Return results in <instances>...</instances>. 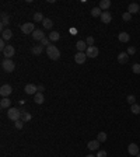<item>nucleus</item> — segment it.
Instances as JSON below:
<instances>
[{
  "mask_svg": "<svg viewBox=\"0 0 140 157\" xmlns=\"http://www.w3.org/2000/svg\"><path fill=\"white\" fill-rule=\"evenodd\" d=\"M42 45H37V46H34L32 49H31V52H32V55H35V56H38V55H41L42 53Z\"/></svg>",
  "mask_w": 140,
  "mask_h": 157,
  "instance_id": "nucleus-26",
  "label": "nucleus"
},
{
  "mask_svg": "<svg viewBox=\"0 0 140 157\" xmlns=\"http://www.w3.org/2000/svg\"><path fill=\"white\" fill-rule=\"evenodd\" d=\"M46 55L49 56V59L57 60V59L60 58V51H59L55 45H49V46L46 48Z\"/></svg>",
  "mask_w": 140,
  "mask_h": 157,
  "instance_id": "nucleus-1",
  "label": "nucleus"
},
{
  "mask_svg": "<svg viewBox=\"0 0 140 157\" xmlns=\"http://www.w3.org/2000/svg\"><path fill=\"white\" fill-rule=\"evenodd\" d=\"M118 39H119V41H120V42H129V39H130V35H129V34H128V32L122 31V32H119Z\"/></svg>",
  "mask_w": 140,
  "mask_h": 157,
  "instance_id": "nucleus-17",
  "label": "nucleus"
},
{
  "mask_svg": "<svg viewBox=\"0 0 140 157\" xmlns=\"http://www.w3.org/2000/svg\"><path fill=\"white\" fill-rule=\"evenodd\" d=\"M101 14H102V10H101L99 7H94V9L91 10V16H93V17H101Z\"/></svg>",
  "mask_w": 140,
  "mask_h": 157,
  "instance_id": "nucleus-28",
  "label": "nucleus"
},
{
  "mask_svg": "<svg viewBox=\"0 0 140 157\" xmlns=\"http://www.w3.org/2000/svg\"><path fill=\"white\" fill-rule=\"evenodd\" d=\"M86 43L88 45V46H93V43H94V38H93V37H87Z\"/></svg>",
  "mask_w": 140,
  "mask_h": 157,
  "instance_id": "nucleus-36",
  "label": "nucleus"
},
{
  "mask_svg": "<svg viewBox=\"0 0 140 157\" xmlns=\"http://www.w3.org/2000/svg\"><path fill=\"white\" fill-rule=\"evenodd\" d=\"M132 72L136 74H140V63H135V65L132 66Z\"/></svg>",
  "mask_w": 140,
  "mask_h": 157,
  "instance_id": "nucleus-32",
  "label": "nucleus"
},
{
  "mask_svg": "<svg viewBox=\"0 0 140 157\" xmlns=\"http://www.w3.org/2000/svg\"><path fill=\"white\" fill-rule=\"evenodd\" d=\"M14 53H16V49H14V46H11V45H7V46L4 48V51H3V56H6V59H10L11 56H14Z\"/></svg>",
  "mask_w": 140,
  "mask_h": 157,
  "instance_id": "nucleus-8",
  "label": "nucleus"
},
{
  "mask_svg": "<svg viewBox=\"0 0 140 157\" xmlns=\"http://www.w3.org/2000/svg\"><path fill=\"white\" fill-rule=\"evenodd\" d=\"M42 25L45 30H51V28L53 27V21L51 20V18H45V20L42 21Z\"/></svg>",
  "mask_w": 140,
  "mask_h": 157,
  "instance_id": "nucleus-25",
  "label": "nucleus"
},
{
  "mask_svg": "<svg viewBox=\"0 0 140 157\" xmlns=\"http://www.w3.org/2000/svg\"><path fill=\"white\" fill-rule=\"evenodd\" d=\"M11 101L9 97H4V98H1V101H0V107L1 108H11Z\"/></svg>",
  "mask_w": 140,
  "mask_h": 157,
  "instance_id": "nucleus-21",
  "label": "nucleus"
},
{
  "mask_svg": "<svg viewBox=\"0 0 140 157\" xmlns=\"http://www.w3.org/2000/svg\"><path fill=\"white\" fill-rule=\"evenodd\" d=\"M35 30H37V28H35L34 22H25V24H22L21 25L22 34H32Z\"/></svg>",
  "mask_w": 140,
  "mask_h": 157,
  "instance_id": "nucleus-5",
  "label": "nucleus"
},
{
  "mask_svg": "<svg viewBox=\"0 0 140 157\" xmlns=\"http://www.w3.org/2000/svg\"><path fill=\"white\" fill-rule=\"evenodd\" d=\"M136 157H140V153H139V154H137V156H136Z\"/></svg>",
  "mask_w": 140,
  "mask_h": 157,
  "instance_id": "nucleus-42",
  "label": "nucleus"
},
{
  "mask_svg": "<svg viewBox=\"0 0 140 157\" xmlns=\"http://www.w3.org/2000/svg\"><path fill=\"white\" fill-rule=\"evenodd\" d=\"M130 112H132V114H135V115H139V114H140V105L139 104L130 105Z\"/></svg>",
  "mask_w": 140,
  "mask_h": 157,
  "instance_id": "nucleus-27",
  "label": "nucleus"
},
{
  "mask_svg": "<svg viewBox=\"0 0 140 157\" xmlns=\"http://www.w3.org/2000/svg\"><path fill=\"white\" fill-rule=\"evenodd\" d=\"M6 46H7V45H6V41H4V39H0V49H1V52L4 51Z\"/></svg>",
  "mask_w": 140,
  "mask_h": 157,
  "instance_id": "nucleus-39",
  "label": "nucleus"
},
{
  "mask_svg": "<svg viewBox=\"0 0 140 157\" xmlns=\"http://www.w3.org/2000/svg\"><path fill=\"white\" fill-rule=\"evenodd\" d=\"M98 7H99L101 10L107 11L108 9L111 7V0H101V1H99V4H98Z\"/></svg>",
  "mask_w": 140,
  "mask_h": 157,
  "instance_id": "nucleus-16",
  "label": "nucleus"
},
{
  "mask_svg": "<svg viewBox=\"0 0 140 157\" xmlns=\"http://www.w3.org/2000/svg\"><path fill=\"white\" fill-rule=\"evenodd\" d=\"M43 90H45L43 86H38V91H39V93H43Z\"/></svg>",
  "mask_w": 140,
  "mask_h": 157,
  "instance_id": "nucleus-40",
  "label": "nucleus"
},
{
  "mask_svg": "<svg viewBox=\"0 0 140 157\" xmlns=\"http://www.w3.org/2000/svg\"><path fill=\"white\" fill-rule=\"evenodd\" d=\"M13 93V87H11L10 84H3L1 87H0V95L4 98V97H9V95Z\"/></svg>",
  "mask_w": 140,
  "mask_h": 157,
  "instance_id": "nucleus-4",
  "label": "nucleus"
},
{
  "mask_svg": "<svg viewBox=\"0 0 140 157\" xmlns=\"http://www.w3.org/2000/svg\"><path fill=\"white\" fill-rule=\"evenodd\" d=\"M31 118H32V115L30 114V112H25L24 109H21V119L22 122H28V121H31Z\"/></svg>",
  "mask_w": 140,
  "mask_h": 157,
  "instance_id": "nucleus-23",
  "label": "nucleus"
},
{
  "mask_svg": "<svg viewBox=\"0 0 140 157\" xmlns=\"http://www.w3.org/2000/svg\"><path fill=\"white\" fill-rule=\"evenodd\" d=\"M34 101H35V104H43V101H45V97H43L42 93H37V94L34 95Z\"/></svg>",
  "mask_w": 140,
  "mask_h": 157,
  "instance_id": "nucleus-20",
  "label": "nucleus"
},
{
  "mask_svg": "<svg viewBox=\"0 0 140 157\" xmlns=\"http://www.w3.org/2000/svg\"><path fill=\"white\" fill-rule=\"evenodd\" d=\"M101 21L104 22V24H109L111 21H112V16H111V13L109 11H102V14H101Z\"/></svg>",
  "mask_w": 140,
  "mask_h": 157,
  "instance_id": "nucleus-11",
  "label": "nucleus"
},
{
  "mask_svg": "<svg viewBox=\"0 0 140 157\" xmlns=\"http://www.w3.org/2000/svg\"><path fill=\"white\" fill-rule=\"evenodd\" d=\"M128 11H129L130 14H136V13L140 11V6L137 3H130L129 7H128Z\"/></svg>",
  "mask_w": 140,
  "mask_h": 157,
  "instance_id": "nucleus-13",
  "label": "nucleus"
},
{
  "mask_svg": "<svg viewBox=\"0 0 140 157\" xmlns=\"http://www.w3.org/2000/svg\"><path fill=\"white\" fill-rule=\"evenodd\" d=\"M7 24H10V17H9L6 13H3V14H1V24H0V27H1V32L4 31V27H6Z\"/></svg>",
  "mask_w": 140,
  "mask_h": 157,
  "instance_id": "nucleus-12",
  "label": "nucleus"
},
{
  "mask_svg": "<svg viewBox=\"0 0 140 157\" xmlns=\"http://www.w3.org/2000/svg\"><path fill=\"white\" fill-rule=\"evenodd\" d=\"M48 38H49V41H51V42H56V41H59L60 34H59L57 31H52L51 34H49V37H48Z\"/></svg>",
  "mask_w": 140,
  "mask_h": 157,
  "instance_id": "nucleus-22",
  "label": "nucleus"
},
{
  "mask_svg": "<svg viewBox=\"0 0 140 157\" xmlns=\"http://www.w3.org/2000/svg\"><path fill=\"white\" fill-rule=\"evenodd\" d=\"M98 53H99V51H98L97 46H94V45H93V46H88V48H87V51H86L87 58H91V59L97 58Z\"/></svg>",
  "mask_w": 140,
  "mask_h": 157,
  "instance_id": "nucleus-6",
  "label": "nucleus"
},
{
  "mask_svg": "<svg viewBox=\"0 0 140 157\" xmlns=\"http://www.w3.org/2000/svg\"><path fill=\"white\" fill-rule=\"evenodd\" d=\"M32 38L37 39V41H42L43 38H45V34L42 32V30H35L32 32Z\"/></svg>",
  "mask_w": 140,
  "mask_h": 157,
  "instance_id": "nucleus-14",
  "label": "nucleus"
},
{
  "mask_svg": "<svg viewBox=\"0 0 140 157\" xmlns=\"http://www.w3.org/2000/svg\"><path fill=\"white\" fill-rule=\"evenodd\" d=\"M97 140L99 142V143L105 142V140H107V133H105V132H99V133L97 135Z\"/></svg>",
  "mask_w": 140,
  "mask_h": 157,
  "instance_id": "nucleus-30",
  "label": "nucleus"
},
{
  "mask_svg": "<svg viewBox=\"0 0 140 157\" xmlns=\"http://www.w3.org/2000/svg\"><path fill=\"white\" fill-rule=\"evenodd\" d=\"M126 101H128V103H129L130 105L136 104V97H135V95H133V94H129V95H128V97H126Z\"/></svg>",
  "mask_w": 140,
  "mask_h": 157,
  "instance_id": "nucleus-31",
  "label": "nucleus"
},
{
  "mask_svg": "<svg viewBox=\"0 0 140 157\" xmlns=\"http://www.w3.org/2000/svg\"><path fill=\"white\" fill-rule=\"evenodd\" d=\"M95 157H107V152H105V150H99Z\"/></svg>",
  "mask_w": 140,
  "mask_h": 157,
  "instance_id": "nucleus-37",
  "label": "nucleus"
},
{
  "mask_svg": "<svg viewBox=\"0 0 140 157\" xmlns=\"http://www.w3.org/2000/svg\"><path fill=\"white\" fill-rule=\"evenodd\" d=\"M1 67H3L4 72L11 73V72H14V69H16V63L13 62L11 59H3V62H1Z\"/></svg>",
  "mask_w": 140,
  "mask_h": 157,
  "instance_id": "nucleus-3",
  "label": "nucleus"
},
{
  "mask_svg": "<svg viewBox=\"0 0 140 157\" xmlns=\"http://www.w3.org/2000/svg\"><path fill=\"white\" fill-rule=\"evenodd\" d=\"M41 45H48V46H49V45H51V41H49V38H43L42 41H41Z\"/></svg>",
  "mask_w": 140,
  "mask_h": 157,
  "instance_id": "nucleus-38",
  "label": "nucleus"
},
{
  "mask_svg": "<svg viewBox=\"0 0 140 157\" xmlns=\"http://www.w3.org/2000/svg\"><path fill=\"white\" fill-rule=\"evenodd\" d=\"M76 48H77V51H78V52H84V51H87L86 41H77V43H76Z\"/></svg>",
  "mask_w": 140,
  "mask_h": 157,
  "instance_id": "nucleus-19",
  "label": "nucleus"
},
{
  "mask_svg": "<svg viewBox=\"0 0 140 157\" xmlns=\"http://www.w3.org/2000/svg\"><path fill=\"white\" fill-rule=\"evenodd\" d=\"M86 59H87V55L84 52H77L74 55V60H76V63H78V65H83V63L86 62Z\"/></svg>",
  "mask_w": 140,
  "mask_h": 157,
  "instance_id": "nucleus-9",
  "label": "nucleus"
},
{
  "mask_svg": "<svg viewBox=\"0 0 140 157\" xmlns=\"http://www.w3.org/2000/svg\"><path fill=\"white\" fill-rule=\"evenodd\" d=\"M87 147H88L90 150H98V147H99V142H98L97 139H95V140H90V142L87 143Z\"/></svg>",
  "mask_w": 140,
  "mask_h": 157,
  "instance_id": "nucleus-18",
  "label": "nucleus"
},
{
  "mask_svg": "<svg viewBox=\"0 0 140 157\" xmlns=\"http://www.w3.org/2000/svg\"><path fill=\"white\" fill-rule=\"evenodd\" d=\"M128 152H129L130 156H137L139 154V146L136 143H130L128 146Z\"/></svg>",
  "mask_w": 140,
  "mask_h": 157,
  "instance_id": "nucleus-10",
  "label": "nucleus"
},
{
  "mask_svg": "<svg viewBox=\"0 0 140 157\" xmlns=\"http://www.w3.org/2000/svg\"><path fill=\"white\" fill-rule=\"evenodd\" d=\"M43 20H45V17L42 16V13H35L34 14V21L35 22H42Z\"/></svg>",
  "mask_w": 140,
  "mask_h": 157,
  "instance_id": "nucleus-29",
  "label": "nucleus"
},
{
  "mask_svg": "<svg viewBox=\"0 0 140 157\" xmlns=\"http://www.w3.org/2000/svg\"><path fill=\"white\" fill-rule=\"evenodd\" d=\"M14 126H16L17 129H22V126H24V122H22L21 119H18V121H16V122H14Z\"/></svg>",
  "mask_w": 140,
  "mask_h": 157,
  "instance_id": "nucleus-34",
  "label": "nucleus"
},
{
  "mask_svg": "<svg viewBox=\"0 0 140 157\" xmlns=\"http://www.w3.org/2000/svg\"><path fill=\"white\" fill-rule=\"evenodd\" d=\"M7 116H9V119L11 121H18L20 118H21V109H18V108H9V112H7Z\"/></svg>",
  "mask_w": 140,
  "mask_h": 157,
  "instance_id": "nucleus-2",
  "label": "nucleus"
},
{
  "mask_svg": "<svg viewBox=\"0 0 140 157\" xmlns=\"http://www.w3.org/2000/svg\"><path fill=\"white\" fill-rule=\"evenodd\" d=\"M126 52H128V55H135V53H136V48H135V46H129Z\"/></svg>",
  "mask_w": 140,
  "mask_h": 157,
  "instance_id": "nucleus-35",
  "label": "nucleus"
},
{
  "mask_svg": "<svg viewBox=\"0 0 140 157\" xmlns=\"http://www.w3.org/2000/svg\"><path fill=\"white\" fill-rule=\"evenodd\" d=\"M11 37H13V32H11V30H4V31L1 32V39H4V41H9V39H11Z\"/></svg>",
  "mask_w": 140,
  "mask_h": 157,
  "instance_id": "nucleus-24",
  "label": "nucleus"
},
{
  "mask_svg": "<svg viewBox=\"0 0 140 157\" xmlns=\"http://www.w3.org/2000/svg\"><path fill=\"white\" fill-rule=\"evenodd\" d=\"M122 18H123V21H130V18H132V14H130L129 11H126V13H123Z\"/></svg>",
  "mask_w": 140,
  "mask_h": 157,
  "instance_id": "nucleus-33",
  "label": "nucleus"
},
{
  "mask_svg": "<svg viewBox=\"0 0 140 157\" xmlns=\"http://www.w3.org/2000/svg\"><path fill=\"white\" fill-rule=\"evenodd\" d=\"M128 60H129V55H128V52H120L118 55V62L119 63H128Z\"/></svg>",
  "mask_w": 140,
  "mask_h": 157,
  "instance_id": "nucleus-15",
  "label": "nucleus"
},
{
  "mask_svg": "<svg viewBox=\"0 0 140 157\" xmlns=\"http://www.w3.org/2000/svg\"><path fill=\"white\" fill-rule=\"evenodd\" d=\"M24 91H25V94L35 95L38 93V86H35V84H27V86L24 87Z\"/></svg>",
  "mask_w": 140,
  "mask_h": 157,
  "instance_id": "nucleus-7",
  "label": "nucleus"
},
{
  "mask_svg": "<svg viewBox=\"0 0 140 157\" xmlns=\"http://www.w3.org/2000/svg\"><path fill=\"white\" fill-rule=\"evenodd\" d=\"M86 157H95V156H93V154H87Z\"/></svg>",
  "mask_w": 140,
  "mask_h": 157,
  "instance_id": "nucleus-41",
  "label": "nucleus"
}]
</instances>
